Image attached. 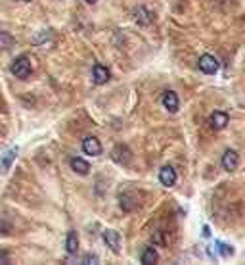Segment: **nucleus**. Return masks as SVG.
Masks as SVG:
<instances>
[{
    "mask_svg": "<svg viewBox=\"0 0 245 265\" xmlns=\"http://www.w3.org/2000/svg\"><path fill=\"white\" fill-rule=\"evenodd\" d=\"M10 71H12L18 79H27V77L31 75V60H29L27 56H19V58L14 60Z\"/></svg>",
    "mask_w": 245,
    "mask_h": 265,
    "instance_id": "f257e3e1",
    "label": "nucleus"
},
{
    "mask_svg": "<svg viewBox=\"0 0 245 265\" xmlns=\"http://www.w3.org/2000/svg\"><path fill=\"white\" fill-rule=\"evenodd\" d=\"M197 66H199V70L203 71V73L213 75V73H216V71H218V60H216L214 56H211V54H203V56L199 58Z\"/></svg>",
    "mask_w": 245,
    "mask_h": 265,
    "instance_id": "f03ea898",
    "label": "nucleus"
},
{
    "mask_svg": "<svg viewBox=\"0 0 245 265\" xmlns=\"http://www.w3.org/2000/svg\"><path fill=\"white\" fill-rule=\"evenodd\" d=\"M104 242L107 244V248L113 252V254H119L121 252V234L117 230L107 229L104 230Z\"/></svg>",
    "mask_w": 245,
    "mask_h": 265,
    "instance_id": "7ed1b4c3",
    "label": "nucleus"
},
{
    "mask_svg": "<svg viewBox=\"0 0 245 265\" xmlns=\"http://www.w3.org/2000/svg\"><path fill=\"white\" fill-rule=\"evenodd\" d=\"M83 152L87 156H100L102 154V142L98 141L96 137H87L83 141Z\"/></svg>",
    "mask_w": 245,
    "mask_h": 265,
    "instance_id": "20e7f679",
    "label": "nucleus"
},
{
    "mask_svg": "<svg viewBox=\"0 0 245 265\" xmlns=\"http://www.w3.org/2000/svg\"><path fill=\"white\" fill-rule=\"evenodd\" d=\"M238 165H240V154L236 150H226L222 156V167L226 171H236Z\"/></svg>",
    "mask_w": 245,
    "mask_h": 265,
    "instance_id": "39448f33",
    "label": "nucleus"
},
{
    "mask_svg": "<svg viewBox=\"0 0 245 265\" xmlns=\"http://www.w3.org/2000/svg\"><path fill=\"white\" fill-rule=\"evenodd\" d=\"M161 102H163L165 110H169L171 114H176V112H178V106H180V102H178V94H176V92H173V90L163 92Z\"/></svg>",
    "mask_w": 245,
    "mask_h": 265,
    "instance_id": "423d86ee",
    "label": "nucleus"
},
{
    "mask_svg": "<svg viewBox=\"0 0 245 265\" xmlns=\"http://www.w3.org/2000/svg\"><path fill=\"white\" fill-rule=\"evenodd\" d=\"M159 181L163 187H175L176 183V171L171 165H165L161 171H159Z\"/></svg>",
    "mask_w": 245,
    "mask_h": 265,
    "instance_id": "0eeeda50",
    "label": "nucleus"
},
{
    "mask_svg": "<svg viewBox=\"0 0 245 265\" xmlns=\"http://www.w3.org/2000/svg\"><path fill=\"white\" fill-rule=\"evenodd\" d=\"M92 79H94L96 85H104V83L109 81V70L105 66H102V64H96L92 68Z\"/></svg>",
    "mask_w": 245,
    "mask_h": 265,
    "instance_id": "6e6552de",
    "label": "nucleus"
},
{
    "mask_svg": "<svg viewBox=\"0 0 245 265\" xmlns=\"http://www.w3.org/2000/svg\"><path fill=\"white\" fill-rule=\"evenodd\" d=\"M228 119H230V117H228L226 112H214V114L211 115L209 123H211L213 129H216V131H218V129H224V127H226Z\"/></svg>",
    "mask_w": 245,
    "mask_h": 265,
    "instance_id": "1a4fd4ad",
    "label": "nucleus"
},
{
    "mask_svg": "<svg viewBox=\"0 0 245 265\" xmlns=\"http://www.w3.org/2000/svg\"><path fill=\"white\" fill-rule=\"evenodd\" d=\"M16 156H18V148H12V150L4 152V156H2V159H0V171H2V173H6V171L12 167V163H14Z\"/></svg>",
    "mask_w": 245,
    "mask_h": 265,
    "instance_id": "9d476101",
    "label": "nucleus"
},
{
    "mask_svg": "<svg viewBox=\"0 0 245 265\" xmlns=\"http://www.w3.org/2000/svg\"><path fill=\"white\" fill-rule=\"evenodd\" d=\"M134 19H136L140 25H150V23L153 21V14H152L150 10H146L144 6H138V8L134 10Z\"/></svg>",
    "mask_w": 245,
    "mask_h": 265,
    "instance_id": "9b49d317",
    "label": "nucleus"
},
{
    "mask_svg": "<svg viewBox=\"0 0 245 265\" xmlns=\"http://www.w3.org/2000/svg\"><path fill=\"white\" fill-rule=\"evenodd\" d=\"M71 169H73L75 173H79V175H88L90 165H88V161H85L83 158H71Z\"/></svg>",
    "mask_w": 245,
    "mask_h": 265,
    "instance_id": "f8f14e48",
    "label": "nucleus"
},
{
    "mask_svg": "<svg viewBox=\"0 0 245 265\" xmlns=\"http://www.w3.org/2000/svg\"><path fill=\"white\" fill-rule=\"evenodd\" d=\"M65 248H67V254H71V256H75V254H77V250H79V236H77V232H75V230H71L69 234H67Z\"/></svg>",
    "mask_w": 245,
    "mask_h": 265,
    "instance_id": "ddd939ff",
    "label": "nucleus"
},
{
    "mask_svg": "<svg viewBox=\"0 0 245 265\" xmlns=\"http://www.w3.org/2000/svg\"><path fill=\"white\" fill-rule=\"evenodd\" d=\"M113 159H115L117 163H126V161L130 159L128 148H126V146H117V148L113 150Z\"/></svg>",
    "mask_w": 245,
    "mask_h": 265,
    "instance_id": "4468645a",
    "label": "nucleus"
},
{
    "mask_svg": "<svg viewBox=\"0 0 245 265\" xmlns=\"http://www.w3.org/2000/svg\"><path fill=\"white\" fill-rule=\"evenodd\" d=\"M142 264H146V265H150V264H155L159 260V256H157V252H155V248H146L144 252H142Z\"/></svg>",
    "mask_w": 245,
    "mask_h": 265,
    "instance_id": "2eb2a0df",
    "label": "nucleus"
},
{
    "mask_svg": "<svg viewBox=\"0 0 245 265\" xmlns=\"http://www.w3.org/2000/svg\"><path fill=\"white\" fill-rule=\"evenodd\" d=\"M119 202H121V208L124 210V212H132V210L136 208V204L132 202V198H130V196H121V200H119Z\"/></svg>",
    "mask_w": 245,
    "mask_h": 265,
    "instance_id": "dca6fc26",
    "label": "nucleus"
},
{
    "mask_svg": "<svg viewBox=\"0 0 245 265\" xmlns=\"http://www.w3.org/2000/svg\"><path fill=\"white\" fill-rule=\"evenodd\" d=\"M216 248H218V252H220L224 258H230V256H234V246H230V244H224V242H216Z\"/></svg>",
    "mask_w": 245,
    "mask_h": 265,
    "instance_id": "f3484780",
    "label": "nucleus"
},
{
    "mask_svg": "<svg viewBox=\"0 0 245 265\" xmlns=\"http://www.w3.org/2000/svg\"><path fill=\"white\" fill-rule=\"evenodd\" d=\"M14 44V38L8 35V33H0V48H10Z\"/></svg>",
    "mask_w": 245,
    "mask_h": 265,
    "instance_id": "a211bd4d",
    "label": "nucleus"
},
{
    "mask_svg": "<svg viewBox=\"0 0 245 265\" xmlns=\"http://www.w3.org/2000/svg\"><path fill=\"white\" fill-rule=\"evenodd\" d=\"M81 262H83L85 265H96L100 260H98V256H96V254H87V256H85Z\"/></svg>",
    "mask_w": 245,
    "mask_h": 265,
    "instance_id": "6ab92c4d",
    "label": "nucleus"
},
{
    "mask_svg": "<svg viewBox=\"0 0 245 265\" xmlns=\"http://www.w3.org/2000/svg\"><path fill=\"white\" fill-rule=\"evenodd\" d=\"M0 264H10V256L4 250H0Z\"/></svg>",
    "mask_w": 245,
    "mask_h": 265,
    "instance_id": "aec40b11",
    "label": "nucleus"
},
{
    "mask_svg": "<svg viewBox=\"0 0 245 265\" xmlns=\"http://www.w3.org/2000/svg\"><path fill=\"white\" fill-rule=\"evenodd\" d=\"M203 234H205V236H209L211 232H209V227H203Z\"/></svg>",
    "mask_w": 245,
    "mask_h": 265,
    "instance_id": "412c9836",
    "label": "nucleus"
},
{
    "mask_svg": "<svg viewBox=\"0 0 245 265\" xmlns=\"http://www.w3.org/2000/svg\"><path fill=\"white\" fill-rule=\"evenodd\" d=\"M85 2H88V4H94V2H98V0H85Z\"/></svg>",
    "mask_w": 245,
    "mask_h": 265,
    "instance_id": "4be33fe9",
    "label": "nucleus"
},
{
    "mask_svg": "<svg viewBox=\"0 0 245 265\" xmlns=\"http://www.w3.org/2000/svg\"><path fill=\"white\" fill-rule=\"evenodd\" d=\"M23 2H31V0H23Z\"/></svg>",
    "mask_w": 245,
    "mask_h": 265,
    "instance_id": "5701e85b",
    "label": "nucleus"
}]
</instances>
